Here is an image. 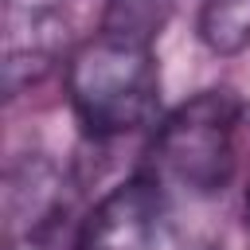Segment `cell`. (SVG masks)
<instances>
[{
  "label": "cell",
  "mask_w": 250,
  "mask_h": 250,
  "mask_svg": "<svg viewBox=\"0 0 250 250\" xmlns=\"http://www.w3.org/2000/svg\"><path fill=\"white\" fill-rule=\"evenodd\" d=\"M66 98L82 133L94 141L148 129L160 113V66L152 47L98 31L66 62Z\"/></svg>",
  "instance_id": "6da1fadb"
},
{
  "label": "cell",
  "mask_w": 250,
  "mask_h": 250,
  "mask_svg": "<svg viewBox=\"0 0 250 250\" xmlns=\"http://www.w3.org/2000/svg\"><path fill=\"white\" fill-rule=\"evenodd\" d=\"M242 98L234 90H203L172 109L148 145V168L160 184L188 195H219L238 164Z\"/></svg>",
  "instance_id": "7a4b0ae2"
},
{
  "label": "cell",
  "mask_w": 250,
  "mask_h": 250,
  "mask_svg": "<svg viewBox=\"0 0 250 250\" xmlns=\"http://www.w3.org/2000/svg\"><path fill=\"white\" fill-rule=\"evenodd\" d=\"M66 47V16L59 0H4V94L20 98L39 86Z\"/></svg>",
  "instance_id": "3957f363"
},
{
  "label": "cell",
  "mask_w": 250,
  "mask_h": 250,
  "mask_svg": "<svg viewBox=\"0 0 250 250\" xmlns=\"http://www.w3.org/2000/svg\"><path fill=\"white\" fill-rule=\"evenodd\" d=\"M164 219V184L141 172L117 184L86 215L74 250H152Z\"/></svg>",
  "instance_id": "277c9868"
},
{
  "label": "cell",
  "mask_w": 250,
  "mask_h": 250,
  "mask_svg": "<svg viewBox=\"0 0 250 250\" xmlns=\"http://www.w3.org/2000/svg\"><path fill=\"white\" fill-rule=\"evenodd\" d=\"M66 211V180L47 152H20L4 172V234L35 242Z\"/></svg>",
  "instance_id": "5b68a950"
},
{
  "label": "cell",
  "mask_w": 250,
  "mask_h": 250,
  "mask_svg": "<svg viewBox=\"0 0 250 250\" xmlns=\"http://www.w3.org/2000/svg\"><path fill=\"white\" fill-rule=\"evenodd\" d=\"M199 39L215 55H238L250 47V0H203Z\"/></svg>",
  "instance_id": "8992f818"
},
{
  "label": "cell",
  "mask_w": 250,
  "mask_h": 250,
  "mask_svg": "<svg viewBox=\"0 0 250 250\" xmlns=\"http://www.w3.org/2000/svg\"><path fill=\"white\" fill-rule=\"evenodd\" d=\"M172 8H176V0H109L102 31L152 47V39L172 20Z\"/></svg>",
  "instance_id": "52a82bcc"
}]
</instances>
